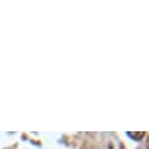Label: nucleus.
<instances>
[{"label": "nucleus", "mask_w": 149, "mask_h": 149, "mask_svg": "<svg viewBox=\"0 0 149 149\" xmlns=\"http://www.w3.org/2000/svg\"><path fill=\"white\" fill-rule=\"evenodd\" d=\"M144 131H129L127 133V136L130 137V138H133L134 141H140L142 137H144Z\"/></svg>", "instance_id": "1"}]
</instances>
